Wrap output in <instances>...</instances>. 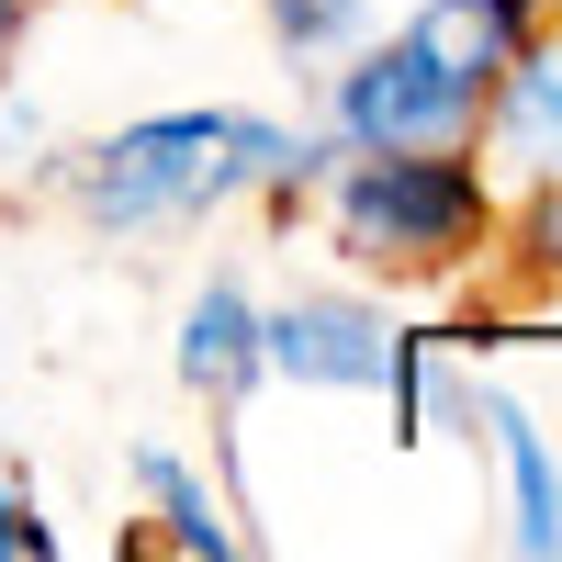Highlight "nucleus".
<instances>
[{
    "instance_id": "nucleus-2",
    "label": "nucleus",
    "mask_w": 562,
    "mask_h": 562,
    "mask_svg": "<svg viewBox=\"0 0 562 562\" xmlns=\"http://www.w3.org/2000/svg\"><path fill=\"white\" fill-rule=\"evenodd\" d=\"M326 225H338V248L371 259V270H450L484 248V169L461 147H338L326 158Z\"/></svg>"
},
{
    "instance_id": "nucleus-13",
    "label": "nucleus",
    "mask_w": 562,
    "mask_h": 562,
    "mask_svg": "<svg viewBox=\"0 0 562 562\" xmlns=\"http://www.w3.org/2000/svg\"><path fill=\"white\" fill-rule=\"evenodd\" d=\"M12 45H23V0H0V79H12Z\"/></svg>"
},
{
    "instance_id": "nucleus-6",
    "label": "nucleus",
    "mask_w": 562,
    "mask_h": 562,
    "mask_svg": "<svg viewBox=\"0 0 562 562\" xmlns=\"http://www.w3.org/2000/svg\"><path fill=\"white\" fill-rule=\"evenodd\" d=\"M180 371H192L214 405H237L259 371H270V360H259V304L237 293V281H203V304L180 315Z\"/></svg>"
},
{
    "instance_id": "nucleus-5",
    "label": "nucleus",
    "mask_w": 562,
    "mask_h": 562,
    "mask_svg": "<svg viewBox=\"0 0 562 562\" xmlns=\"http://www.w3.org/2000/svg\"><path fill=\"white\" fill-rule=\"evenodd\" d=\"M529 23H540V0H428L405 34L428 45V57L473 90V102H495V79H506V57L529 45Z\"/></svg>"
},
{
    "instance_id": "nucleus-9",
    "label": "nucleus",
    "mask_w": 562,
    "mask_h": 562,
    "mask_svg": "<svg viewBox=\"0 0 562 562\" xmlns=\"http://www.w3.org/2000/svg\"><path fill=\"white\" fill-rule=\"evenodd\" d=\"M135 484H147V506H158V540L169 551H192V562H225V551H237V529H225V506L203 495V473H192V461H169V450H135Z\"/></svg>"
},
{
    "instance_id": "nucleus-4",
    "label": "nucleus",
    "mask_w": 562,
    "mask_h": 562,
    "mask_svg": "<svg viewBox=\"0 0 562 562\" xmlns=\"http://www.w3.org/2000/svg\"><path fill=\"white\" fill-rule=\"evenodd\" d=\"M259 360L293 371V383H326V394H383L405 338L349 293H293L281 315H259Z\"/></svg>"
},
{
    "instance_id": "nucleus-3",
    "label": "nucleus",
    "mask_w": 562,
    "mask_h": 562,
    "mask_svg": "<svg viewBox=\"0 0 562 562\" xmlns=\"http://www.w3.org/2000/svg\"><path fill=\"white\" fill-rule=\"evenodd\" d=\"M338 147H473V124H484V102L461 90L416 34H394V45H371V57L338 79Z\"/></svg>"
},
{
    "instance_id": "nucleus-12",
    "label": "nucleus",
    "mask_w": 562,
    "mask_h": 562,
    "mask_svg": "<svg viewBox=\"0 0 562 562\" xmlns=\"http://www.w3.org/2000/svg\"><path fill=\"white\" fill-rule=\"evenodd\" d=\"M45 551H57V540H45V518H34L12 484H0V562H45Z\"/></svg>"
},
{
    "instance_id": "nucleus-10",
    "label": "nucleus",
    "mask_w": 562,
    "mask_h": 562,
    "mask_svg": "<svg viewBox=\"0 0 562 562\" xmlns=\"http://www.w3.org/2000/svg\"><path fill=\"white\" fill-rule=\"evenodd\" d=\"M259 12L281 23V45H338V34H360V0H259Z\"/></svg>"
},
{
    "instance_id": "nucleus-11",
    "label": "nucleus",
    "mask_w": 562,
    "mask_h": 562,
    "mask_svg": "<svg viewBox=\"0 0 562 562\" xmlns=\"http://www.w3.org/2000/svg\"><path fill=\"white\" fill-rule=\"evenodd\" d=\"M518 237H529V270H540V281H562V180L529 203V225H518Z\"/></svg>"
},
{
    "instance_id": "nucleus-1",
    "label": "nucleus",
    "mask_w": 562,
    "mask_h": 562,
    "mask_svg": "<svg viewBox=\"0 0 562 562\" xmlns=\"http://www.w3.org/2000/svg\"><path fill=\"white\" fill-rule=\"evenodd\" d=\"M293 158H304V135H281L259 113H158L68 158V203L90 225H203L237 192L293 180Z\"/></svg>"
},
{
    "instance_id": "nucleus-8",
    "label": "nucleus",
    "mask_w": 562,
    "mask_h": 562,
    "mask_svg": "<svg viewBox=\"0 0 562 562\" xmlns=\"http://www.w3.org/2000/svg\"><path fill=\"white\" fill-rule=\"evenodd\" d=\"M484 428H495V461H506V506H518V551L562 562V461H551V439L529 428L518 405H484Z\"/></svg>"
},
{
    "instance_id": "nucleus-7",
    "label": "nucleus",
    "mask_w": 562,
    "mask_h": 562,
    "mask_svg": "<svg viewBox=\"0 0 562 562\" xmlns=\"http://www.w3.org/2000/svg\"><path fill=\"white\" fill-rule=\"evenodd\" d=\"M484 124H495V135H506L518 158L562 169V34H540V23H529V45L506 57V79H495Z\"/></svg>"
}]
</instances>
